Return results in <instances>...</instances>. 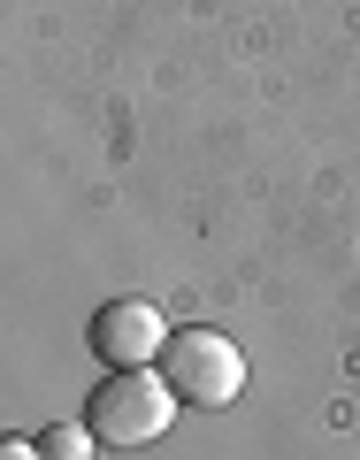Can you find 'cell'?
Instances as JSON below:
<instances>
[{"mask_svg": "<svg viewBox=\"0 0 360 460\" xmlns=\"http://www.w3.org/2000/svg\"><path fill=\"white\" fill-rule=\"evenodd\" d=\"M177 407L184 399L169 392V376H154V368H108L92 384V399H84V422L100 429V445H154Z\"/></svg>", "mask_w": 360, "mask_h": 460, "instance_id": "6da1fadb", "label": "cell"}, {"mask_svg": "<svg viewBox=\"0 0 360 460\" xmlns=\"http://www.w3.org/2000/svg\"><path fill=\"white\" fill-rule=\"evenodd\" d=\"M92 438H100L92 422H54L47 438H39V453L47 460H92Z\"/></svg>", "mask_w": 360, "mask_h": 460, "instance_id": "277c9868", "label": "cell"}, {"mask_svg": "<svg viewBox=\"0 0 360 460\" xmlns=\"http://www.w3.org/2000/svg\"><path fill=\"white\" fill-rule=\"evenodd\" d=\"M92 353H100V368H146V361H162V345H169V323H162V307L154 299H108V307L92 314Z\"/></svg>", "mask_w": 360, "mask_h": 460, "instance_id": "3957f363", "label": "cell"}, {"mask_svg": "<svg viewBox=\"0 0 360 460\" xmlns=\"http://www.w3.org/2000/svg\"><path fill=\"white\" fill-rule=\"evenodd\" d=\"M162 376H169V392L184 407H230V399L246 392V353L223 330H169Z\"/></svg>", "mask_w": 360, "mask_h": 460, "instance_id": "7a4b0ae2", "label": "cell"}, {"mask_svg": "<svg viewBox=\"0 0 360 460\" xmlns=\"http://www.w3.org/2000/svg\"><path fill=\"white\" fill-rule=\"evenodd\" d=\"M0 460H47V453H39L31 438H8V445H0Z\"/></svg>", "mask_w": 360, "mask_h": 460, "instance_id": "5b68a950", "label": "cell"}]
</instances>
